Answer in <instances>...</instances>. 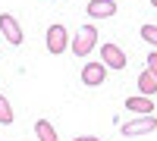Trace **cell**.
I'll return each mask as SVG.
<instances>
[{
    "mask_svg": "<svg viewBox=\"0 0 157 141\" xmlns=\"http://www.w3.org/2000/svg\"><path fill=\"white\" fill-rule=\"evenodd\" d=\"M94 47H98V28H94V25H82V28L75 32V38H72V54L85 57Z\"/></svg>",
    "mask_w": 157,
    "mask_h": 141,
    "instance_id": "cell-1",
    "label": "cell"
},
{
    "mask_svg": "<svg viewBox=\"0 0 157 141\" xmlns=\"http://www.w3.org/2000/svg\"><path fill=\"white\" fill-rule=\"evenodd\" d=\"M154 129H157V116L151 113V116H138V119H132V122H123L120 135H123V138H138V135H151Z\"/></svg>",
    "mask_w": 157,
    "mask_h": 141,
    "instance_id": "cell-2",
    "label": "cell"
},
{
    "mask_svg": "<svg viewBox=\"0 0 157 141\" xmlns=\"http://www.w3.org/2000/svg\"><path fill=\"white\" fill-rule=\"evenodd\" d=\"M66 47H69V32H66V25H50L47 28V54H66Z\"/></svg>",
    "mask_w": 157,
    "mask_h": 141,
    "instance_id": "cell-3",
    "label": "cell"
},
{
    "mask_svg": "<svg viewBox=\"0 0 157 141\" xmlns=\"http://www.w3.org/2000/svg\"><path fill=\"white\" fill-rule=\"evenodd\" d=\"M101 63H104V66H107V69H126V54H123V47L120 44H101Z\"/></svg>",
    "mask_w": 157,
    "mask_h": 141,
    "instance_id": "cell-4",
    "label": "cell"
},
{
    "mask_svg": "<svg viewBox=\"0 0 157 141\" xmlns=\"http://www.w3.org/2000/svg\"><path fill=\"white\" fill-rule=\"evenodd\" d=\"M0 32H3V38L13 44V47H19L25 41V35H22V25L16 22V16H10V13H3L0 16Z\"/></svg>",
    "mask_w": 157,
    "mask_h": 141,
    "instance_id": "cell-5",
    "label": "cell"
},
{
    "mask_svg": "<svg viewBox=\"0 0 157 141\" xmlns=\"http://www.w3.org/2000/svg\"><path fill=\"white\" fill-rule=\"evenodd\" d=\"M104 79H107V66H104V63H85L82 66V82L88 88H101Z\"/></svg>",
    "mask_w": 157,
    "mask_h": 141,
    "instance_id": "cell-6",
    "label": "cell"
},
{
    "mask_svg": "<svg viewBox=\"0 0 157 141\" xmlns=\"http://www.w3.org/2000/svg\"><path fill=\"white\" fill-rule=\"evenodd\" d=\"M85 9L91 19H110V16H116V0H91Z\"/></svg>",
    "mask_w": 157,
    "mask_h": 141,
    "instance_id": "cell-7",
    "label": "cell"
},
{
    "mask_svg": "<svg viewBox=\"0 0 157 141\" xmlns=\"http://www.w3.org/2000/svg\"><path fill=\"white\" fill-rule=\"evenodd\" d=\"M126 110H132V113H138V116H151V110H154V104H151V97H145V94H135V97H126V104H123Z\"/></svg>",
    "mask_w": 157,
    "mask_h": 141,
    "instance_id": "cell-8",
    "label": "cell"
},
{
    "mask_svg": "<svg viewBox=\"0 0 157 141\" xmlns=\"http://www.w3.org/2000/svg\"><path fill=\"white\" fill-rule=\"evenodd\" d=\"M35 135H38V141H60V138H57V129H54L47 119H38V122H35Z\"/></svg>",
    "mask_w": 157,
    "mask_h": 141,
    "instance_id": "cell-9",
    "label": "cell"
},
{
    "mask_svg": "<svg viewBox=\"0 0 157 141\" xmlns=\"http://www.w3.org/2000/svg\"><path fill=\"white\" fill-rule=\"evenodd\" d=\"M138 91H141V94H145V97H151V94L157 91V79H154V75H151L148 69H145V72H141V75H138Z\"/></svg>",
    "mask_w": 157,
    "mask_h": 141,
    "instance_id": "cell-10",
    "label": "cell"
},
{
    "mask_svg": "<svg viewBox=\"0 0 157 141\" xmlns=\"http://www.w3.org/2000/svg\"><path fill=\"white\" fill-rule=\"evenodd\" d=\"M13 119H16V113H13V107H10V100H6L3 94H0V122H3V125H10Z\"/></svg>",
    "mask_w": 157,
    "mask_h": 141,
    "instance_id": "cell-11",
    "label": "cell"
},
{
    "mask_svg": "<svg viewBox=\"0 0 157 141\" xmlns=\"http://www.w3.org/2000/svg\"><path fill=\"white\" fill-rule=\"evenodd\" d=\"M141 38H145L148 44L157 47V25H141Z\"/></svg>",
    "mask_w": 157,
    "mask_h": 141,
    "instance_id": "cell-12",
    "label": "cell"
},
{
    "mask_svg": "<svg viewBox=\"0 0 157 141\" xmlns=\"http://www.w3.org/2000/svg\"><path fill=\"white\" fill-rule=\"evenodd\" d=\"M148 72L157 79V54H148Z\"/></svg>",
    "mask_w": 157,
    "mask_h": 141,
    "instance_id": "cell-13",
    "label": "cell"
},
{
    "mask_svg": "<svg viewBox=\"0 0 157 141\" xmlns=\"http://www.w3.org/2000/svg\"><path fill=\"white\" fill-rule=\"evenodd\" d=\"M72 141H101V138H94V135H78V138H72Z\"/></svg>",
    "mask_w": 157,
    "mask_h": 141,
    "instance_id": "cell-14",
    "label": "cell"
},
{
    "mask_svg": "<svg viewBox=\"0 0 157 141\" xmlns=\"http://www.w3.org/2000/svg\"><path fill=\"white\" fill-rule=\"evenodd\" d=\"M151 6H154V9H157V0H151Z\"/></svg>",
    "mask_w": 157,
    "mask_h": 141,
    "instance_id": "cell-15",
    "label": "cell"
},
{
    "mask_svg": "<svg viewBox=\"0 0 157 141\" xmlns=\"http://www.w3.org/2000/svg\"><path fill=\"white\" fill-rule=\"evenodd\" d=\"M50 3H54V0H50Z\"/></svg>",
    "mask_w": 157,
    "mask_h": 141,
    "instance_id": "cell-16",
    "label": "cell"
}]
</instances>
